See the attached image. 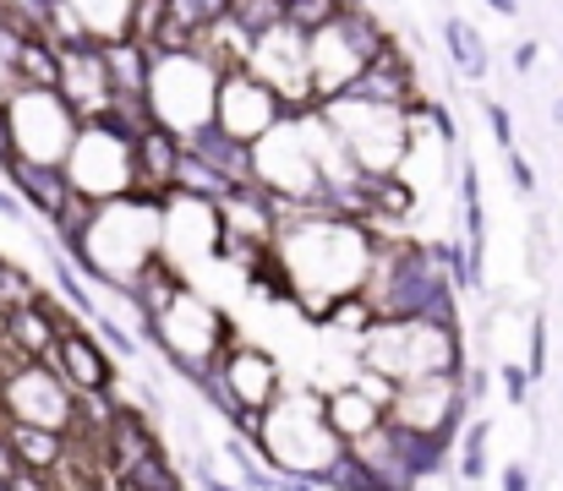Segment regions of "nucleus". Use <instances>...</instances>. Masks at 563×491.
Listing matches in <instances>:
<instances>
[{
	"label": "nucleus",
	"instance_id": "1",
	"mask_svg": "<svg viewBox=\"0 0 563 491\" xmlns=\"http://www.w3.org/2000/svg\"><path fill=\"white\" fill-rule=\"evenodd\" d=\"M285 115H296V104L279 93V88H268L257 71H224L219 77V110H213V121L224 126V132H235L241 143H263Z\"/></svg>",
	"mask_w": 563,
	"mask_h": 491
},
{
	"label": "nucleus",
	"instance_id": "2",
	"mask_svg": "<svg viewBox=\"0 0 563 491\" xmlns=\"http://www.w3.org/2000/svg\"><path fill=\"white\" fill-rule=\"evenodd\" d=\"M55 371H60L77 393H99V388L115 382L110 355L99 349V338L82 333V327H66V323H60V344H55Z\"/></svg>",
	"mask_w": 563,
	"mask_h": 491
},
{
	"label": "nucleus",
	"instance_id": "3",
	"mask_svg": "<svg viewBox=\"0 0 563 491\" xmlns=\"http://www.w3.org/2000/svg\"><path fill=\"white\" fill-rule=\"evenodd\" d=\"M5 180L16 186V197L33 208V213H44L49 224L66 213V202L77 197V186H71V175H66V164H33V159H16L5 169Z\"/></svg>",
	"mask_w": 563,
	"mask_h": 491
},
{
	"label": "nucleus",
	"instance_id": "4",
	"mask_svg": "<svg viewBox=\"0 0 563 491\" xmlns=\"http://www.w3.org/2000/svg\"><path fill=\"white\" fill-rule=\"evenodd\" d=\"M438 33H443V55L454 60V71H460L465 82H487V71H493V44L482 38V27H476L471 16L449 11Z\"/></svg>",
	"mask_w": 563,
	"mask_h": 491
},
{
	"label": "nucleus",
	"instance_id": "5",
	"mask_svg": "<svg viewBox=\"0 0 563 491\" xmlns=\"http://www.w3.org/2000/svg\"><path fill=\"white\" fill-rule=\"evenodd\" d=\"M323 410H329V426H334V437H340L345 448L362 443L367 432H377V426L388 421V404H377L367 388H340V393L323 399Z\"/></svg>",
	"mask_w": 563,
	"mask_h": 491
},
{
	"label": "nucleus",
	"instance_id": "6",
	"mask_svg": "<svg viewBox=\"0 0 563 491\" xmlns=\"http://www.w3.org/2000/svg\"><path fill=\"white\" fill-rule=\"evenodd\" d=\"M5 437H11V448H16V459H22L27 470H55V465L66 459V432H55V426L11 421Z\"/></svg>",
	"mask_w": 563,
	"mask_h": 491
},
{
	"label": "nucleus",
	"instance_id": "7",
	"mask_svg": "<svg viewBox=\"0 0 563 491\" xmlns=\"http://www.w3.org/2000/svg\"><path fill=\"white\" fill-rule=\"evenodd\" d=\"M224 16H230V0H165V22H176L197 44H202V33H208L213 22H224Z\"/></svg>",
	"mask_w": 563,
	"mask_h": 491
},
{
	"label": "nucleus",
	"instance_id": "8",
	"mask_svg": "<svg viewBox=\"0 0 563 491\" xmlns=\"http://www.w3.org/2000/svg\"><path fill=\"white\" fill-rule=\"evenodd\" d=\"M340 11H345L340 0H285V22H290L296 33H307V38H312V33H323Z\"/></svg>",
	"mask_w": 563,
	"mask_h": 491
},
{
	"label": "nucleus",
	"instance_id": "9",
	"mask_svg": "<svg viewBox=\"0 0 563 491\" xmlns=\"http://www.w3.org/2000/svg\"><path fill=\"white\" fill-rule=\"evenodd\" d=\"M230 16H235L252 38H263V33H274V27L285 22V0H230Z\"/></svg>",
	"mask_w": 563,
	"mask_h": 491
},
{
	"label": "nucleus",
	"instance_id": "10",
	"mask_svg": "<svg viewBox=\"0 0 563 491\" xmlns=\"http://www.w3.org/2000/svg\"><path fill=\"white\" fill-rule=\"evenodd\" d=\"M487 421H471L465 426V454H460V470H465V481H482L487 476Z\"/></svg>",
	"mask_w": 563,
	"mask_h": 491
},
{
	"label": "nucleus",
	"instance_id": "11",
	"mask_svg": "<svg viewBox=\"0 0 563 491\" xmlns=\"http://www.w3.org/2000/svg\"><path fill=\"white\" fill-rule=\"evenodd\" d=\"M27 301H38V290H33V279L27 274H16L11 263H0V306H27Z\"/></svg>",
	"mask_w": 563,
	"mask_h": 491
},
{
	"label": "nucleus",
	"instance_id": "12",
	"mask_svg": "<svg viewBox=\"0 0 563 491\" xmlns=\"http://www.w3.org/2000/svg\"><path fill=\"white\" fill-rule=\"evenodd\" d=\"M482 115H487V126H493V143L509 154V148H515V115H509L498 99H482Z\"/></svg>",
	"mask_w": 563,
	"mask_h": 491
},
{
	"label": "nucleus",
	"instance_id": "13",
	"mask_svg": "<svg viewBox=\"0 0 563 491\" xmlns=\"http://www.w3.org/2000/svg\"><path fill=\"white\" fill-rule=\"evenodd\" d=\"M526 366H531V377H548V317L542 312L531 317V360Z\"/></svg>",
	"mask_w": 563,
	"mask_h": 491
},
{
	"label": "nucleus",
	"instance_id": "14",
	"mask_svg": "<svg viewBox=\"0 0 563 491\" xmlns=\"http://www.w3.org/2000/svg\"><path fill=\"white\" fill-rule=\"evenodd\" d=\"M504 159H509V180H515V191H520V197H537V169H531V159H526L520 148H509Z\"/></svg>",
	"mask_w": 563,
	"mask_h": 491
},
{
	"label": "nucleus",
	"instance_id": "15",
	"mask_svg": "<svg viewBox=\"0 0 563 491\" xmlns=\"http://www.w3.org/2000/svg\"><path fill=\"white\" fill-rule=\"evenodd\" d=\"M531 366H504V393H509V404H526L531 399Z\"/></svg>",
	"mask_w": 563,
	"mask_h": 491
},
{
	"label": "nucleus",
	"instance_id": "16",
	"mask_svg": "<svg viewBox=\"0 0 563 491\" xmlns=\"http://www.w3.org/2000/svg\"><path fill=\"white\" fill-rule=\"evenodd\" d=\"M537 60H542L537 38H520V44H515V71H520V77H531V71H537Z\"/></svg>",
	"mask_w": 563,
	"mask_h": 491
},
{
	"label": "nucleus",
	"instance_id": "17",
	"mask_svg": "<svg viewBox=\"0 0 563 491\" xmlns=\"http://www.w3.org/2000/svg\"><path fill=\"white\" fill-rule=\"evenodd\" d=\"M27 465L16 459V448H11V437H0V481H16Z\"/></svg>",
	"mask_w": 563,
	"mask_h": 491
},
{
	"label": "nucleus",
	"instance_id": "18",
	"mask_svg": "<svg viewBox=\"0 0 563 491\" xmlns=\"http://www.w3.org/2000/svg\"><path fill=\"white\" fill-rule=\"evenodd\" d=\"M27 213V202L16 197V186H0V219H22Z\"/></svg>",
	"mask_w": 563,
	"mask_h": 491
},
{
	"label": "nucleus",
	"instance_id": "19",
	"mask_svg": "<svg viewBox=\"0 0 563 491\" xmlns=\"http://www.w3.org/2000/svg\"><path fill=\"white\" fill-rule=\"evenodd\" d=\"M504 491H531V470L526 465H509L504 470Z\"/></svg>",
	"mask_w": 563,
	"mask_h": 491
},
{
	"label": "nucleus",
	"instance_id": "20",
	"mask_svg": "<svg viewBox=\"0 0 563 491\" xmlns=\"http://www.w3.org/2000/svg\"><path fill=\"white\" fill-rule=\"evenodd\" d=\"M487 5H493L498 16H520V0H487Z\"/></svg>",
	"mask_w": 563,
	"mask_h": 491
},
{
	"label": "nucleus",
	"instance_id": "21",
	"mask_svg": "<svg viewBox=\"0 0 563 491\" xmlns=\"http://www.w3.org/2000/svg\"><path fill=\"white\" fill-rule=\"evenodd\" d=\"M340 5H345V11H362V5H367V0H340Z\"/></svg>",
	"mask_w": 563,
	"mask_h": 491
},
{
	"label": "nucleus",
	"instance_id": "22",
	"mask_svg": "<svg viewBox=\"0 0 563 491\" xmlns=\"http://www.w3.org/2000/svg\"><path fill=\"white\" fill-rule=\"evenodd\" d=\"M553 121H559V126H563V99H559V104H553Z\"/></svg>",
	"mask_w": 563,
	"mask_h": 491
},
{
	"label": "nucleus",
	"instance_id": "23",
	"mask_svg": "<svg viewBox=\"0 0 563 491\" xmlns=\"http://www.w3.org/2000/svg\"><path fill=\"white\" fill-rule=\"evenodd\" d=\"M0 27H5V5H0Z\"/></svg>",
	"mask_w": 563,
	"mask_h": 491
}]
</instances>
